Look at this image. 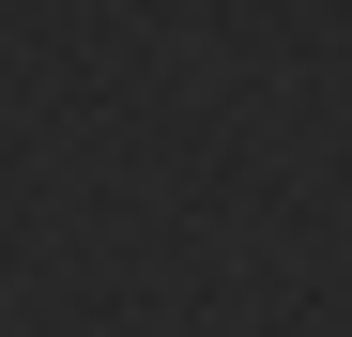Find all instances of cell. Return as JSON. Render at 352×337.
<instances>
[]
</instances>
